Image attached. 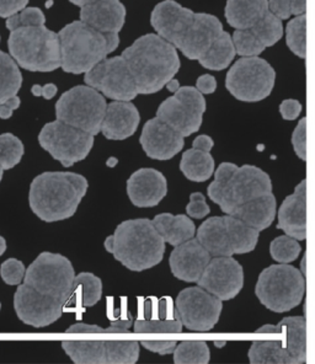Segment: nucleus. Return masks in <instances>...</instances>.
Returning a JSON list of instances; mask_svg holds the SVG:
<instances>
[{
  "label": "nucleus",
  "mask_w": 315,
  "mask_h": 364,
  "mask_svg": "<svg viewBox=\"0 0 315 364\" xmlns=\"http://www.w3.org/2000/svg\"><path fill=\"white\" fill-rule=\"evenodd\" d=\"M301 251V247L297 239L288 235L276 237L269 245V254L279 264L293 262L299 256Z\"/></svg>",
  "instance_id": "a19ab883"
},
{
  "label": "nucleus",
  "mask_w": 315,
  "mask_h": 364,
  "mask_svg": "<svg viewBox=\"0 0 315 364\" xmlns=\"http://www.w3.org/2000/svg\"><path fill=\"white\" fill-rule=\"evenodd\" d=\"M139 119V112L132 102L114 100L107 105L101 132L110 141H124L136 133Z\"/></svg>",
  "instance_id": "5701e85b"
},
{
  "label": "nucleus",
  "mask_w": 315,
  "mask_h": 364,
  "mask_svg": "<svg viewBox=\"0 0 315 364\" xmlns=\"http://www.w3.org/2000/svg\"><path fill=\"white\" fill-rule=\"evenodd\" d=\"M63 303L53 296L42 294L28 284L18 286L15 291L14 308L18 318L33 328H46L63 314Z\"/></svg>",
  "instance_id": "f3484780"
},
{
  "label": "nucleus",
  "mask_w": 315,
  "mask_h": 364,
  "mask_svg": "<svg viewBox=\"0 0 315 364\" xmlns=\"http://www.w3.org/2000/svg\"><path fill=\"white\" fill-rule=\"evenodd\" d=\"M252 30L255 32L256 36L260 38V41L265 47H271L277 43L284 35V26L281 18L272 14L269 10Z\"/></svg>",
  "instance_id": "58836bf2"
},
{
  "label": "nucleus",
  "mask_w": 315,
  "mask_h": 364,
  "mask_svg": "<svg viewBox=\"0 0 315 364\" xmlns=\"http://www.w3.org/2000/svg\"><path fill=\"white\" fill-rule=\"evenodd\" d=\"M21 84L23 75L14 58L0 50V104L16 96Z\"/></svg>",
  "instance_id": "72a5a7b5"
},
{
  "label": "nucleus",
  "mask_w": 315,
  "mask_h": 364,
  "mask_svg": "<svg viewBox=\"0 0 315 364\" xmlns=\"http://www.w3.org/2000/svg\"><path fill=\"white\" fill-rule=\"evenodd\" d=\"M210 212V207L205 202V197L200 192L192 193L190 196V203L186 207V213L192 218L201 219L205 218Z\"/></svg>",
  "instance_id": "a18cd8bd"
},
{
  "label": "nucleus",
  "mask_w": 315,
  "mask_h": 364,
  "mask_svg": "<svg viewBox=\"0 0 315 364\" xmlns=\"http://www.w3.org/2000/svg\"><path fill=\"white\" fill-rule=\"evenodd\" d=\"M26 269L20 259H8L0 266V276L6 284L16 286L23 282Z\"/></svg>",
  "instance_id": "c03bdc74"
},
{
  "label": "nucleus",
  "mask_w": 315,
  "mask_h": 364,
  "mask_svg": "<svg viewBox=\"0 0 315 364\" xmlns=\"http://www.w3.org/2000/svg\"><path fill=\"white\" fill-rule=\"evenodd\" d=\"M269 10L281 20H286L292 15L289 0H269Z\"/></svg>",
  "instance_id": "603ef678"
},
{
  "label": "nucleus",
  "mask_w": 315,
  "mask_h": 364,
  "mask_svg": "<svg viewBox=\"0 0 315 364\" xmlns=\"http://www.w3.org/2000/svg\"><path fill=\"white\" fill-rule=\"evenodd\" d=\"M67 333H128L127 330L124 328H116V326H111V328H104L97 326V325H87V323H75L73 326L67 330Z\"/></svg>",
  "instance_id": "de8ad7c7"
},
{
  "label": "nucleus",
  "mask_w": 315,
  "mask_h": 364,
  "mask_svg": "<svg viewBox=\"0 0 315 364\" xmlns=\"http://www.w3.org/2000/svg\"><path fill=\"white\" fill-rule=\"evenodd\" d=\"M151 23L159 36L193 60H201L223 32L222 23L213 15L193 13L173 0L156 5Z\"/></svg>",
  "instance_id": "f257e3e1"
},
{
  "label": "nucleus",
  "mask_w": 315,
  "mask_h": 364,
  "mask_svg": "<svg viewBox=\"0 0 315 364\" xmlns=\"http://www.w3.org/2000/svg\"><path fill=\"white\" fill-rule=\"evenodd\" d=\"M210 360V348L205 341H183L173 350L176 364H207Z\"/></svg>",
  "instance_id": "c9c22d12"
},
{
  "label": "nucleus",
  "mask_w": 315,
  "mask_h": 364,
  "mask_svg": "<svg viewBox=\"0 0 315 364\" xmlns=\"http://www.w3.org/2000/svg\"><path fill=\"white\" fill-rule=\"evenodd\" d=\"M229 215L240 219L259 232L265 230L276 217V197L272 192L257 197L244 205H237Z\"/></svg>",
  "instance_id": "bb28decb"
},
{
  "label": "nucleus",
  "mask_w": 315,
  "mask_h": 364,
  "mask_svg": "<svg viewBox=\"0 0 315 364\" xmlns=\"http://www.w3.org/2000/svg\"><path fill=\"white\" fill-rule=\"evenodd\" d=\"M46 23L45 14L38 8H25L18 14L10 16L6 20V28L14 31L18 28H28V26H42Z\"/></svg>",
  "instance_id": "37998d69"
},
{
  "label": "nucleus",
  "mask_w": 315,
  "mask_h": 364,
  "mask_svg": "<svg viewBox=\"0 0 315 364\" xmlns=\"http://www.w3.org/2000/svg\"><path fill=\"white\" fill-rule=\"evenodd\" d=\"M3 171H4V170L0 166V181H1V178H3Z\"/></svg>",
  "instance_id": "e2e57ef3"
},
{
  "label": "nucleus",
  "mask_w": 315,
  "mask_h": 364,
  "mask_svg": "<svg viewBox=\"0 0 315 364\" xmlns=\"http://www.w3.org/2000/svg\"><path fill=\"white\" fill-rule=\"evenodd\" d=\"M85 84L106 97L117 101H131L139 95L127 63L122 55L106 58L85 73Z\"/></svg>",
  "instance_id": "dca6fc26"
},
{
  "label": "nucleus",
  "mask_w": 315,
  "mask_h": 364,
  "mask_svg": "<svg viewBox=\"0 0 315 364\" xmlns=\"http://www.w3.org/2000/svg\"><path fill=\"white\" fill-rule=\"evenodd\" d=\"M0 309H1V304H0Z\"/></svg>",
  "instance_id": "0e129e2a"
},
{
  "label": "nucleus",
  "mask_w": 315,
  "mask_h": 364,
  "mask_svg": "<svg viewBox=\"0 0 315 364\" xmlns=\"http://www.w3.org/2000/svg\"><path fill=\"white\" fill-rule=\"evenodd\" d=\"M127 193L133 205L149 208L159 205L168 193V182L156 168H139L127 181Z\"/></svg>",
  "instance_id": "4be33fe9"
},
{
  "label": "nucleus",
  "mask_w": 315,
  "mask_h": 364,
  "mask_svg": "<svg viewBox=\"0 0 315 364\" xmlns=\"http://www.w3.org/2000/svg\"><path fill=\"white\" fill-rule=\"evenodd\" d=\"M227 220L232 232L233 240L234 254L242 255L252 252L256 247L259 240V230L244 223L240 219L227 214Z\"/></svg>",
  "instance_id": "f704fd0d"
},
{
  "label": "nucleus",
  "mask_w": 315,
  "mask_h": 364,
  "mask_svg": "<svg viewBox=\"0 0 315 364\" xmlns=\"http://www.w3.org/2000/svg\"><path fill=\"white\" fill-rule=\"evenodd\" d=\"M183 326L171 298H149L138 311L134 333H181Z\"/></svg>",
  "instance_id": "6ab92c4d"
},
{
  "label": "nucleus",
  "mask_w": 315,
  "mask_h": 364,
  "mask_svg": "<svg viewBox=\"0 0 315 364\" xmlns=\"http://www.w3.org/2000/svg\"><path fill=\"white\" fill-rule=\"evenodd\" d=\"M175 305L183 326L196 333H207L215 328L223 308L220 298L200 286L180 291Z\"/></svg>",
  "instance_id": "2eb2a0df"
},
{
  "label": "nucleus",
  "mask_w": 315,
  "mask_h": 364,
  "mask_svg": "<svg viewBox=\"0 0 315 364\" xmlns=\"http://www.w3.org/2000/svg\"><path fill=\"white\" fill-rule=\"evenodd\" d=\"M235 53L237 50L233 43V38L230 37L228 32L223 31L220 36L217 37L213 45L210 46L208 52L198 62L205 69L223 70L232 63Z\"/></svg>",
  "instance_id": "473e14b6"
},
{
  "label": "nucleus",
  "mask_w": 315,
  "mask_h": 364,
  "mask_svg": "<svg viewBox=\"0 0 315 364\" xmlns=\"http://www.w3.org/2000/svg\"><path fill=\"white\" fill-rule=\"evenodd\" d=\"M10 55L30 72H52L62 67L58 33L42 26L18 28L9 36Z\"/></svg>",
  "instance_id": "6e6552de"
},
{
  "label": "nucleus",
  "mask_w": 315,
  "mask_h": 364,
  "mask_svg": "<svg viewBox=\"0 0 315 364\" xmlns=\"http://www.w3.org/2000/svg\"><path fill=\"white\" fill-rule=\"evenodd\" d=\"M28 0H0V18H10L26 8Z\"/></svg>",
  "instance_id": "09e8293b"
},
{
  "label": "nucleus",
  "mask_w": 315,
  "mask_h": 364,
  "mask_svg": "<svg viewBox=\"0 0 315 364\" xmlns=\"http://www.w3.org/2000/svg\"><path fill=\"white\" fill-rule=\"evenodd\" d=\"M183 134L156 117L144 124L139 141L151 159L169 160L183 151Z\"/></svg>",
  "instance_id": "aec40b11"
},
{
  "label": "nucleus",
  "mask_w": 315,
  "mask_h": 364,
  "mask_svg": "<svg viewBox=\"0 0 315 364\" xmlns=\"http://www.w3.org/2000/svg\"><path fill=\"white\" fill-rule=\"evenodd\" d=\"M272 331L276 337L252 342L249 360L252 364H301L306 360V318H284L277 325H265L256 333Z\"/></svg>",
  "instance_id": "0eeeda50"
},
{
  "label": "nucleus",
  "mask_w": 315,
  "mask_h": 364,
  "mask_svg": "<svg viewBox=\"0 0 315 364\" xmlns=\"http://www.w3.org/2000/svg\"><path fill=\"white\" fill-rule=\"evenodd\" d=\"M293 149L301 160H306V119H301L292 136Z\"/></svg>",
  "instance_id": "49530a36"
},
{
  "label": "nucleus",
  "mask_w": 315,
  "mask_h": 364,
  "mask_svg": "<svg viewBox=\"0 0 315 364\" xmlns=\"http://www.w3.org/2000/svg\"><path fill=\"white\" fill-rule=\"evenodd\" d=\"M279 112L282 114L284 119L293 121V119H297L301 112V102L297 100H293V99L282 101L281 105H279Z\"/></svg>",
  "instance_id": "3c124183"
},
{
  "label": "nucleus",
  "mask_w": 315,
  "mask_h": 364,
  "mask_svg": "<svg viewBox=\"0 0 315 364\" xmlns=\"http://www.w3.org/2000/svg\"><path fill=\"white\" fill-rule=\"evenodd\" d=\"M304 291L303 273L288 264H272L264 269L255 287L261 304L274 313H284L298 306Z\"/></svg>",
  "instance_id": "1a4fd4ad"
},
{
  "label": "nucleus",
  "mask_w": 315,
  "mask_h": 364,
  "mask_svg": "<svg viewBox=\"0 0 315 364\" xmlns=\"http://www.w3.org/2000/svg\"><path fill=\"white\" fill-rule=\"evenodd\" d=\"M197 284L220 301H230L240 293L244 286L242 264L232 256L210 259Z\"/></svg>",
  "instance_id": "a211bd4d"
},
{
  "label": "nucleus",
  "mask_w": 315,
  "mask_h": 364,
  "mask_svg": "<svg viewBox=\"0 0 315 364\" xmlns=\"http://www.w3.org/2000/svg\"><path fill=\"white\" fill-rule=\"evenodd\" d=\"M205 111V100L201 91L197 87H183L160 104L156 117L183 136H188L201 127Z\"/></svg>",
  "instance_id": "4468645a"
},
{
  "label": "nucleus",
  "mask_w": 315,
  "mask_h": 364,
  "mask_svg": "<svg viewBox=\"0 0 315 364\" xmlns=\"http://www.w3.org/2000/svg\"><path fill=\"white\" fill-rule=\"evenodd\" d=\"M213 139L210 138V136H205V134H202V136H197L196 139L193 141V148L195 149H198V151H210V149L213 148Z\"/></svg>",
  "instance_id": "4d7b16f0"
},
{
  "label": "nucleus",
  "mask_w": 315,
  "mask_h": 364,
  "mask_svg": "<svg viewBox=\"0 0 315 364\" xmlns=\"http://www.w3.org/2000/svg\"><path fill=\"white\" fill-rule=\"evenodd\" d=\"M306 18L299 15L288 23L286 28V41L289 50L299 58L306 55Z\"/></svg>",
  "instance_id": "4c0bfd02"
},
{
  "label": "nucleus",
  "mask_w": 315,
  "mask_h": 364,
  "mask_svg": "<svg viewBox=\"0 0 315 364\" xmlns=\"http://www.w3.org/2000/svg\"><path fill=\"white\" fill-rule=\"evenodd\" d=\"M126 8L119 0H97L82 6L80 20L106 33H119L124 28Z\"/></svg>",
  "instance_id": "393cba45"
},
{
  "label": "nucleus",
  "mask_w": 315,
  "mask_h": 364,
  "mask_svg": "<svg viewBox=\"0 0 315 364\" xmlns=\"http://www.w3.org/2000/svg\"><path fill=\"white\" fill-rule=\"evenodd\" d=\"M180 170L191 181L205 182L213 175L215 160L210 151L192 148L183 153L180 161Z\"/></svg>",
  "instance_id": "c756f323"
},
{
  "label": "nucleus",
  "mask_w": 315,
  "mask_h": 364,
  "mask_svg": "<svg viewBox=\"0 0 315 364\" xmlns=\"http://www.w3.org/2000/svg\"><path fill=\"white\" fill-rule=\"evenodd\" d=\"M70 3H73L74 5H78L80 8L82 6H85V5L92 4V3H95L97 0H69Z\"/></svg>",
  "instance_id": "052dcab7"
},
{
  "label": "nucleus",
  "mask_w": 315,
  "mask_h": 364,
  "mask_svg": "<svg viewBox=\"0 0 315 364\" xmlns=\"http://www.w3.org/2000/svg\"><path fill=\"white\" fill-rule=\"evenodd\" d=\"M196 87L202 94H213L217 89V80L210 74H205L197 79Z\"/></svg>",
  "instance_id": "864d4df0"
},
{
  "label": "nucleus",
  "mask_w": 315,
  "mask_h": 364,
  "mask_svg": "<svg viewBox=\"0 0 315 364\" xmlns=\"http://www.w3.org/2000/svg\"><path fill=\"white\" fill-rule=\"evenodd\" d=\"M25 153L23 141L11 133L0 134V166L3 170L14 168L23 159Z\"/></svg>",
  "instance_id": "e433bc0d"
},
{
  "label": "nucleus",
  "mask_w": 315,
  "mask_h": 364,
  "mask_svg": "<svg viewBox=\"0 0 315 364\" xmlns=\"http://www.w3.org/2000/svg\"><path fill=\"white\" fill-rule=\"evenodd\" d=\"M102 296V282L90 272L79 273L74 279L68 301H74L80 306H94Z\"/></svg>",
  "instance_id": "2f4dec72"
},
{
  "label": "nucleus",
  "mask_w": 315,
  "mask_h": 364,
  "mask_svg": "<svg viewBox=\"0 0 315 364\" xmlns=\"http://www.w3.org/2000/svg\"><path fill=\"white\" fill-rule=\"evenodd\" d=\"M58 36L62 68L72 74L87 73L119 45V33L99 31L82 20L64 26Z\"/></svg>",
  "instance_id": "39448f33"
},
{
  "label": "nucleus",
  "mask_w": 315,
  "mask_h": 364,
  "mask_svg": "<svg viewBox=\"0 0 315 364\" xmlns=\"http://www.w3.org/2000/svg\"><path fill=\"white\" fill-rule=\"evenodd\" d=\"M156 230L163 237L165 242L170 245L178 246L188 242L196 234V227L188 215L170 213L158 214L153 219Z\"/></svg>",
  "instance_id": "c85d7f7f"
},
{
  "label": "nucleus",
  "mask_w": 315,
  "mask_h": 364,
  "mask_svg": "<svg viewBox=\"0 0 315 364\" xmlns=\"http://www.w3.org/2000/svg\"><path fill=\"white\" fill-rule=\"evenodd\" d=\"M107 363L133 364L139 358L137 341H106Z\"/></svg>",
  "instance_id": "ea45409f"
},
{
  "label": "nucleus",
  "mask_w": 315,
  "mask_h": 364,
  "mask_svg": "<svg viewBox=\"0 0 315 364\" xmlns=\"http://www.w3.org/2000/svg\"><path fill=\"white\" fill-rule=\"evenodd\" d=\"M20 104H21V101H20V97H18V96H14V97L5 101L3 104H0V119H10L13 116L15 109L20 107Z\"/></svg>",
  "instance_id": "5fc2aeb1"
},
{
  "label": "nucleus",
  "mask_w": 315,
  "mask_h": 364,
  "mask_svg": "<svg viewBox=\"0 0 315 364\" xmlns=\"http://www.w3.org/2000/svg\"><path fill=\"white\" fill-rule=\"evenodd\" d=\"M31 92L35 96H42V97H45L46 100H50V99H53L55 94H57V87H55V84H46L45 87L33 85L31 89Z\"/></svg>",
  "instance_id": "6e6d98bb"
},
{
  "label": "nucleus",
  "mask_w": 315,
  "mask_h": 364,
  "mask_svg": "<svg viewBox=\"0 0 315 364\" xmlns=\"http://www.w3.org/2000/svg\"><path fill=\"white\" fill-rule=\"evenodd\" d=\"M106 250L133 272H142L163 261L165 240L151 220L131 219L119 224L107 237Z\"/></svg>",
  "instance_id": "20e7f679"
},
{
  "label": "nucleus",
  "mask_w": 315,
  "mask_h": 364,
  "mask_svg": "<svg viewBox=\"0 0 315 364\" xmlns=\"http://www.w3.org/2000/svg\"><path fill=\"white\" fill-rule=\"evenodd\" d=\"M272 192L269 175L252 165L237 168L232 163H222L215 173V181L207 190L208 197L230 214L237 205Z\"/></svg>",
  "instance_id": "423d86ee"
},
{
  "label": "nucleus",
  "mask_w": 315,
  "mask_h": 364,
  "mask_svg": "<svg viewBox=\"0 0 315 364\" xmlns=\"http://www.w3.org/2000/svg\"><path fill=\"white\" fill-rule=\"evenodd\" d=\"M62 348L74 363H107L106 341H63Z\"/></svg>",
  "instance_id": "7c9ffc66"
},
{
  "label": "nucleus",
  "mask_w": 315,
  "mask_h": 364,
  "mask_svg": "<svg viewBox=\"0 0 315 364\" xmlns=\"http://www.w3.org/2000/svg\"><path fill=\"white\" fill-rule=\"evenodd\" d=\"M142 346L159 355H170L178 346L176 341H142Z\"/></svg>",
  "instance_id": "8fccbe9b"
},
{
  "label": "nucleus",
  "mask_w": 315,
  "mask_h": 364,
  "mask_svg": "<svg viewBox=\"0 0 315 364\" xmlns=\"http://www.w3.org/2000/svg\"><path fill=\"white\" fill-rule=\"evenodd\" d=\"M277 228L284 230L288 237L297 240L306 237V181L296 187L294 193L286 197L279 210Z\"/></svg>",
  "instance_id": "b1692460"
},
{
  "label": "nucleus",
  "mask_w": 315,
  "mask_h": 364,
  "mask_svg": "<svg viewBox=\"0 0 315 364\" xmlns=\"http://www.w3.org/2000/svg\"><path fill=\"white\" fill-rule=\"evenodd\" d=\"M233 43L237 55L242 57H255L265 50V45L256 36L252 28L237 30L234 32Z\"/></svg>",
  "instance_id": "79ce46f5"
},
{
  "label": "nucleus",
  "mask_w": 315,
  "mask_h": 364,
  "mask_svg": "<svg viewBox=\"0 0 315 364\" xmlns=\"http://www.w3.org/2000/svg\"><path fill=\"white\" fill-rule=\"evenodd\" d=\"M197 240L212 257L234 255L233 240L227 215L212 217L203 222L197 230Z\"/></svg>",
  "instance_id": "a878e982"
},
{
  "label": "nucleus",
  "mask_w": 315,
  "mask_h": 364,
  "mask_svg": "<svg viewBox=\"0 0 315 364\" xmlns=\"http://www.w3.org/2000/svg\"><path fill=\"white\" fill-rule=\"evenodd\" d=\"M210 252L197 239L175 246L170 255L169 264L173 276L183 282H198L210 261Z\"/></svg>",
  "instance_id": "412c9836"
},
{
  "label": "nucleus",
  "mask_w": 315,
  "mask_h": 364,
  "mask_svg": "<svg viewBox=\"0 0 315 364\" xmlns=\"http://www.w3.org/2000/svg\"><path fill=\"white\" fill-rule=\"evenodd\" d=\"M291 1V11L292 15L299 16L306 14V0H289Z\"/></svg>",
  "instance_id": "13d9d810"
},
{
  "label": "nucleus",
  "mask_w": 315,
  "mask_h": 364,
  "mask_svg": "<svg viewBox=\"0 0 315 364\" xmlns=\"http://www.w3.org/2000/svg\"><path fill=\"white\" fill-rule=\"evenodd\" d=\"M5 250H6V242L4 237H0V256L4 254Z\"/></svg>",
  "instance_id": "680f3d73"
},
{
  "label": "nucleus",
  "mask_w": 315,
  "mask_h": 364,
  "mask_svg": "<svg viewBox=\"0 0 315 364\" xmlns=\"http://www.w3.org/2000/svg\"><path fill=\"white\" fill-rule=\"evenodd\" d=\"M276 80V72L265 60L244 57L237 60L225 77L229 92L244 102H257L271 94Z\"/></svg>",
  "instance_id": "f8f14e48"
},
{
  "label": "nucleus",
  "mask_w": 315,
  "mask_h": 364,
  "mask_svg": "<svg viewBox=\"0 0 315 364\" xmlns=\"http://www.w3.org/2000/svg\"><path fill=\"white\" fill-rule=\"evenodd\" d=\"M138 94L149 95L161 90L180 69V58L175 46L158 33L139 37L122 53Z\"/></svg>",
  "instance_id": "f03ea898"
},
{
  "label": "nucleus",
  "mask_w": 315,
  "mask_h": 364,
  "mask_svg": "<svg viewBox=\"0 0 315 364\" xmlns=\"http://www.w3.org/2000/svg\"><path fill=\"white\" fill-rule=\"evenodd\" d=\"M166 87L169 89V91L171 92H176V91L180 89V84H178V80H175V79H171L168 84H166Z\"/></svg>",
  "instance_id": "bf43d9fd"
},
{
  "label": "nucleus",
  "mask_w": 315,
  "mask_h": 364,
  "mask_svg": "<svg viewBox=\"0 0 315 364\" xmlns=\"http://www.w3.org/2000/svg\"><path fill=\"white\" fill-rule=\"evenodd\" d=\"M87 178L74 173H43L33 178L28 202L32 212L46 223L73 217L87 191Z\"/></svg>",
  "instance_id": "7ed1b4c3"
},
{
  "label": "nucleus",
  "mask_w": 315,
  "mask_h": 364,
  "mask_svg": "<svg viewBox=\"0 0 315 364\" xmlns=\"http://www.w3.org/2000/svg\"><path fill=\"white\" fill-rule=\"evenodd\" d=\"M74 279L75 271L67 257L60 254L42 252L26 269L23 283L65 305L69 301Z\"/></svg>",
  "instance_id": "9b49d317"
},
{
  "label": "nucleus",
  "mask_w": 315,
  "mask_h": 364,
  "mask_svg": "<svg viewBox=\"0 0 315 364\" xmlns=\"http://www.w3.org/2000/svg\"><path fill=\"white\" fill-rule=\"evenodd\" d=\"M105 97L89 85H79L65 91L55 104V116L62 122L96 136L105 119Z\"/></svg>",
  "instance_id": "9d476101"
},
{
  "label": "nucleus",
  "mask_w": 315,
  "mask_h": 364,
  "mask_svg": "<svg viewBox=\"0 0 315 364\" xmlns=\"http://www.w3.org/2000/svg\"><path fill=\"white\" fill-rule=\"evenodd\" d=\"M269 11V0H228L225 18L235 30L252 28Z\"/></svg>",
  "instance_id": "cd10ccee"
},
{
  "label": "nucleus",
  "mask_w": 315,
  "mask_h": 364,
  "mask_svg": "<svg viewBox=\"0 0 315 364\" xmlns=\"http://www.w3.org/2000/svg\"><path fill=\"white\" fill-rule=\"evenodd\" d=\"M94 136L90 133L55 119L42 128L38 134V141L53 159L69 168L87 158L94 146Z\"/></svg>",
  "instance_id": "ddd939ff"
}]
</instances>
